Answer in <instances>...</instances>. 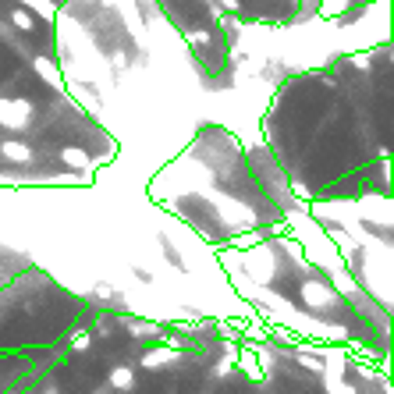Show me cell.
Instances as JSON below:
<instances>
[{
	"label": "cell",
	"mask_w": 394,
	"mask_h": 394,
	"mask_svg": "<svg viewBox=\"0 0 394 394\" xmlns=\"http://www.w3.org/2000/svg\"><path fill=\"white\" fill-rule=\"evenodd\" d=\"M383 50L351 57V82L330 72L291 79L263 121L274 157L305 203H351L369 192L387 196L390 142V72Z\"/></svg>",
	"instance_id": "obj_1"
}]
</instances>
